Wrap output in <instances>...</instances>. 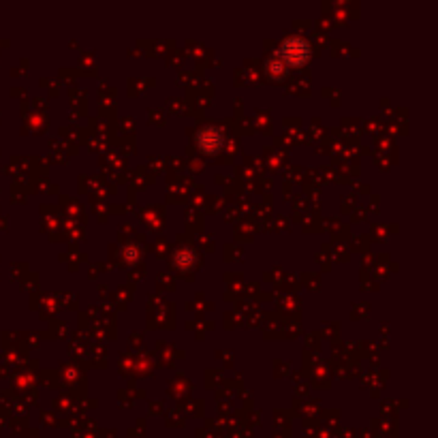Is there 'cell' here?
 <instances>
[{"label": "cell", "instance_id": "obj_1", "mask_svg": "<svg viewBox=\"0 0 438 438\" xmlns=\"http://www.w3.org/2000/svg\"><path fill=\"white\" fill-rule=\"evenodd\" d=\"M282 56L293 62V64H300V62H306L308 58V45L304 39H289L282 47Z\"/></svg>", "mask_w": 438, "mask_h": 438}]
</instances>
